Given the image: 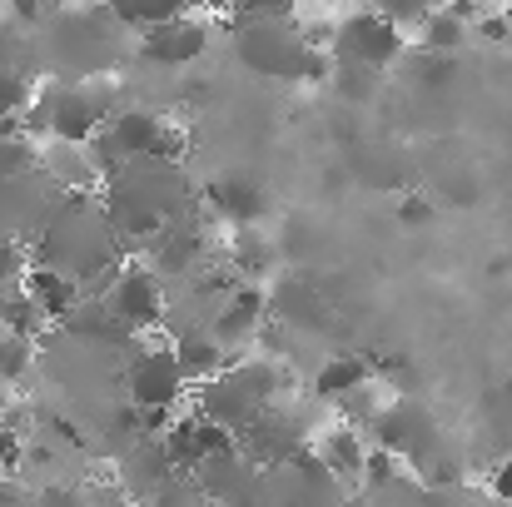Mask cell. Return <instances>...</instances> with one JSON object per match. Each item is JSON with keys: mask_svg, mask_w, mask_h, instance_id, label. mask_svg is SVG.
I'll use <instances>...</instances> for the list:
<instances>
[{"mask_svg": "<svg viewBox=\"0 0 512 507\" xmlns=\"http://www.w3.org/2000/svg\"><path fill=\"white\" fill-rule=\"evenodd\" d=\"M343 65H363V70H383L403 55V30L383 15V10H353L334 35Z\"/></svg>", "mask_w": 512, "mask_h": 507, "instance_id": "6da1fadb", "label": "cell"}, {"mask_svg": "<svg viewBox=\"0 0 512 507\" xmlns=\"http://www.w3.org/2000/svg\"><path fill=\"white\" fill-rule=\"evenodd\" d=\"M184 383L189 378H184L174 348H145L130 363V408H140V413H174Z\"/></svg>", "mask_w": 512, "mask_h": 507, "instance_id": "7a4b0ae2", "label": "cell"}, {"mask_svg": "<svg viewBox=\"0 0 512 507\" xmlns=\"http://www.w3.org/2000/svg\"><path fill=\"white\" fill-rule=\"evenodd\" d=\"M110 314L135 334V329H160L165 314V294H160V274L155 269H120L115 289H110Z\"/></svg>", "mask_w": 512, "mask_h": 507, "instance_id": "3957f363", "label": "cell"}, {"mask_svg": "<svg viewBox=\"0 0 512 507\" xmlns=\"http://www.w3.org/2000/svg\"><path fill=\"white\" fill-rule=\"evenodd\" d=\"M45 125H50V135H60L65 145H85V140H95L100 135V120H105V105L90 95V90H80V85H60L55 95H45Z\"/></svg>", "mask_w": 512, "mask_h": 507, "instance_id": "277c9868", "label": "cell"}, {"mask_svg": "<svg viewBox=\"0 0 512 507\" xmlns=\"http://www.w3.org/2000/svg\"><path fill=\"white\" fill-rule=\"evenodd\" d=\"M373 433H378V448H388L393 458H423L428 448H433V438H438V428H433V418L423 413V403L418 398H398L388 413H378L373 418Z\"/></svg>", "mask_w": 512, "mask_h": 507, "instance_id": "5b68a950", "label": "cell"}, {"mask_svg": "<svg viewBox=\"0 0 512 507\" xmlns=\"http://www.w3.org/2000/svg\"><path fill=\"white\" fill-rule=\"evenodd\" d=\"M239 453H244L249 463L284 468V463H299V458H304V443H299V428H294L284 413H264L254 428L239 433Z\"/></svg>", "mask_w": 512, "mask_h": 507, "instance_id": "8992f818", "label": "cell"}, {"mask_svg": "<svg viewBox=\"0 0 512 507\" xmlns=\"http://www.w3.org/2000/svg\"><path fill=\"white\" fill-rule=\"evenodd\" d=\"M239 55H244V65H254L264 75H304L309 40H289L279 30H244L239 35Z\"/></svg>", "mask_w": 512, "mask_h": 507, "instance_id": "52a82bcc", "label": "cell"}, {"mask_svg": "<svg viewBox=\"0 0 512 507\" xmlns=\"http://www.w3.org/2000/svg\"><path fill=\"white\" fill-rule=\"evenodd\" d=\"M204 40H209V30H204L199 20L174 15L170 25L145 30L140 50H145V60H155V65H189V60H199V55H204Z\"/></svg>", "mask_w": 512, "mask_h": 507, "instance_id": "ba28073f", "label": "cell"}, {"mask_svg": "<svg viewBox=\"0 0 512 507\" xmlns=\"http://www.w3.org/2000/svg\"><path fill=\"white\" fill-rule=\"evenodd\" d=\"M269 314L284 329H319V324H329V304H324V294L309 279H279L269 289Z\"/></svg>", "mask_w": 512, "mask_h": 507, "instance_id": "9c48e42d", "label": "cell"}, {"mask_svg": "<svg viewBox=\"0 0 512 507\" xmlns=\"http://www.w3.org/2000/svg\"><path fill=\"white\" fill-rule=\"evenodd\" d=\"M25 299H30L50 324H65V319L80 309V289H75V279L60 274V269H45V264H35V269L25 274Z\"/></svg>", "mask_w": 512, "mask_h": 507, "instance_id": "30bf717a", "label": "cell"}, {"mask_svg": "<svg viewBox=\"0 0 512 507\" xmlns=\"http://www.w3.org/2000/svg\"><path fill=\"white\" fill-rule=\"evenodd\" d=\"M174 353H179V368H184L189 383H214V378L234 363L229 348L209 334V329H204V334H184L179 343H174Z\"/></svg>", "mask_w": 512, "mask_h": 507, "instance_id": "8fae6325", "label": "cell"}, {"mask_svg": "<svg viewBox=\"0 0 512 507\" xmlns=\"http://www.w3.org/2000/svg\"><path fill=\"white\" fill-rule=\"evenodd\" d=\"M368 443L358 438V428H334V433H324L319 443H314V458L334 473V478H358L363 473V463H368Z\"/></svg>", "mask_w": 512, "mask_h": 507, "instance_id": "7c38bea8", "label": "cell"}, {"mask_svg": "<svg viewBox=\"0 0 512 507\" xmlns=\"http://www.w3.org/2000/svg\"><path fill=\"white\" fill-rule=\"evenodd\" d=\"M368 373H373V363H368L363 353H339V358H329V363L319 368L314 393H319V398H334V403H343V398L363 393Z\"/></svg>", "mask_w": 512, "mask_h": 507, "instance_id": "4fadbf2b", "label": "cell"}, {"mask_svg": "<svg viewBox=\"0 0 512 507\" xmlns=\"http://www.w3.org/2000/svg\"><path fill=\"white\" fill-rule=\"evenodd\" d=\"M209 204H214L234 229H254L259 214H264V194H259L254 184H244V179H224V184H214V189H209Z\"/></svg>", "mask_w": 512, "mask_h": 507, "instance_id": "5bb4252c", "label": "cell"}, {"mask_svg": "<svg viewBox=\"0 0 512 507\" xmlns=\"http://www.w3.org/2000/svg\"><path fill=\"white\" fill-rule=\"evenodd\" d=\"M229 264L239 279H264L274 269V244L259 234V229H234L229 239Z\"/></svg>", "mask_w": 512, "mask_h": 507, "instance_id": "9a60e30c", "label": "cell"}, {"mask_svg": "<svg viewBox=\"0 0 512 507\" xmlns=\"http://www.w3.org/2000/svg\"><path fill=\"white\" fill-rule=\"evenodd\" d=\"M453 45H463V15L458 10H433L423 20V50L428 55H448Z\"/></svg>", "mask_w": 512, "mask_h": 507, "instance_id": "2e32d148", "label": "cell"}, {"mask_svg": "<svg viewBox=\"0 0 512 507\" xmlns=\"http://www.w3.org/2000/svg\"><path fill=\"white\" fill-rule=\"evenodd\" d=\"M30 363H35V348H30V338L0 334V388L20 383V378L30 373Z\"/></svg>", "mask_w": 512, "mask_h": 507, "instance_id": "e0dca14e", "label": "cell"}, {"mask_svg": "<svg viewBox=\"0 0 512 507\" xmlns=\"http://www.w3.org/2000/svg\"><path fill=\"white\" fill-rule=\"evenodd\" d=\"M0 324H5V334H15V338H35L40 334V324H50L25 294H15V299H5L0 304Z\"/></svg>", "mask_w": 512, "mask_h": 507, "instance_id": "ac0fdd59", "label": "cell"}, {"mask_svg": "<svg viewBox=\"0 0 512 507\" xmlns=\"http://www.w3.org/2000/svg\"><path fill=\"white\" fill-rule=\"evenodd\" d=\"M334 90H339L348 105H368V100H373V90H378V70L339 65V70H334Z\"/></svg>", "mask_w": 512, "mask_h": 507, "instance_id": "d6986e66", "label": "cell"}, {"mask_svg": "<svg viewBox=\"0 0 512 507\" xmlns=\"http://www.w3.org/2000/svg\"><path fill=\"white\" fill-rule=\"evenodd\" d=\"M165 244H160V254H155V264L165 269V274H184L189 264H194V254H199V239L194 234H160Z\"/></svg>", "mask_w": 512, "mask_h": 507, "instance_id": "ffe728a7", "label": "cell"}, {"mask_svg": "<svg viewBox=\"0 0 512 507\" xmlns=\"http://www.w3.org/2000/svg\"><path fill=\"white\" fill-rule=\"evenodd\" d=\"M30 100H35V90H30V80H25V75H15V70H0V115H10V120H20Z\"/></svg>", "mask_w": 512, "mask_h": 507, "instance_id": "44dd1931", "label": "cell"}, {"mask_svg": "<svg viewBox=\"0 0 512 507\" xmlns=\"http://www.w3.org/2000/svg\"><path fill=\"white\" fill-rule=\"evenodd\" d=\"M393 468H398V458H393L388 448H373V453H368V463H363L368 488H388V483H393Z\"/></svg>", "mask_w": 512, "mask_h": 507, "instance_id": "7402d4cb", "label": "cell"}, {"mask_svg": "<svg viewBox=\"0 0 512 507\" xmlns=\"http://www.w3.org/2000/svg\"><path fill=\"white\" fill-rule=\"evenodd\" d=\"M378 368H383V378H388V383H393V388H398L403 398H408V393L418 388V368H413L408 358H383Z\"/></svg>", "mask_w": 512, "mask_h": 507, "instance_id": "603a6c76", "label": "cell"}, {"mask_svg": "<svg viewBox=\"0 0 512 507\" xmlns=\"http://www.w3.org/2000/svg\"><path fill=\"white\" fill-rule=\"evenodd\" d=\"M418 75H423V85H448L453 80V60L448 55H423Z\"/></svg>", "mask_w": 512, "mask_h": 507, "instance_id": "cb8c5ba5", "label": "cell"}, {"mask_svg": "<svg viewBox=\"0 0 512 507\" xmlns=\"http://www.w3.org/2000/svg\"><path fill=\"white\" fill-rule=\"evenodd\" d=\"M478 30H483V40H493V45H508V40H512L508 10H503V15H478Z\"/></svg>", "mask_w": 512, "mask_h": 507, "instance_id": "d4e9b609", "label": "cell"}, {"mask_svg": "<svg viewBox=\"0 0 512 507\" xmlns=\"http://www.w3.org/2000/svg\"><path fill=\"white\" fill-rule=\"evenodd\" d=\"M398 219H403V224H428V219H433V204H428L423 194H408V199L398 204Z\"/></svg>", "mask_w": 512, "mask_h": 507, "instance_id": "484cf974", "label": "cell"}, {"mask_svg": "<svg viewBox=\"0 0 512 507\" xmlns=\"http://www.w3.org/2000/svg\"><path fill=\"white\" fill-rule=\"evenodd\" d=\"M15 458H20V438H15L10 423H0V468H10Z\"/></svg>", "mask_w": 512, "mask_h": 507, "instance_id": "4316f807", "label": "cell"}, {"mask_svg": "<svg viewBox=\"0 0 512 507\" xmlns=\"http://www.w3.org/2000/svg\"><path fill=\"white\" fill-rule=\"evenodd\" d=\"M488 488H493L503 503H512V458L503 463V468H498V473H493V483H488Z\"/></svg>", "mask_w": 512, "mask_h": 507, "instance_id": "83f0119b", "label": "cell"}, {"mask_svg": "<svg viewBox=\"0 0 512 507\" xmlns=\"http://www.w3.org/2000/svg\"><path fill=\"white\" fill-rule=\"evenodd\" d=\"M508 393H512V378H508Z\"/></svg>", "mask_w": 512, "mask_h": 507, "instance_id": "f1b7e54d", "label": "cell"}, {"mask_svg": "<svg viewBox=\"0 0 512 507\" xmlns=\"http://www.w3.org/2000/svg\"><path fill=\"white\" fill-rule=\"evenodd\" d=\"M508 20H512V5H508Z\"/></svg>", "mask_w": 512, "mask_h": 507, "instance_id": "f546056e", "label": "cell"}]
</instances>
